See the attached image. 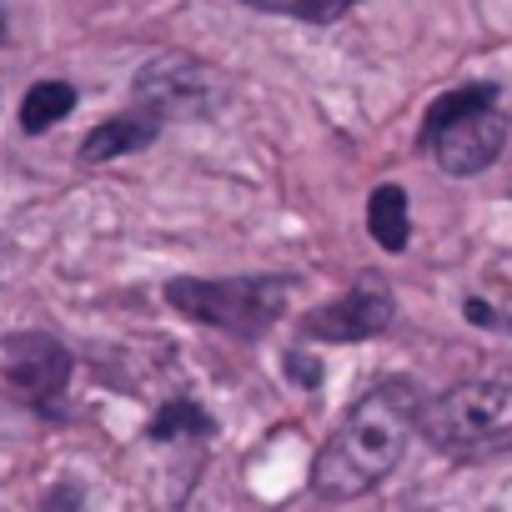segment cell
I'll use <instances>...</instances> for the list:
<instances>
[{"label": "cell", "instance_id": "4", "mask_svg": "<svg viewBox=\"0 0 512 512\" xmlns=\"http://www.w3.org/2000/svg\"><path fill=\"white\" fill-rule=\"evenodd\" d=\"M166 297L191 322L221 327L231 337H256L282 317V307L292 297V282L287 277H226V282L181 277V282L166 287Z\"/></svg>", "mask_w": 512, "mask_h": 512}, {"label": "cell", "instance_id": "9", "mask_svg": "<svg viewBox=\"0 0 512 512\" xmlns=\"http://www.w3.org/2000/svg\"><path fill=\"white\" fill-rule=\"evenodd\" d=\"M367 231L377 236L382 251H402L407 246L412 216H407V191L402 186H377L372 191V201H367Z\"/></svg>", "mask_w": 512, "mask_h": 512}, {"label": "cell", "instance_id": "8", "mask_svg": "<svg viewBox=\"0 0 512 512\" xmlns=\"http://www.w3.org/2000/svg\"><path fill=\"white\" fill-rule=\"evenodd\" d=\"M161 131V116L156 111H121L111 121H101L86 141H81V156L86 161H116V156H131V151H146Z\"/></svg>", "mask_w": 512, "mask_h": 512}, {"label": "cell", "instance_id": "3", "mask_svg": "<svg viewBox=\"0 0 512 512\" xmlns=\"http://www.w3.org/2000/svg\"><path fill=\"white\" fill-rule=\"evenodd\" d=\"M422 437L447 457H492L512 447V382H462L422 407Z\"/></svg>", "mask_w": 512, "mask_h": 512}, {"label": "cell", "instance_id": "7", "mask_svg": "<svg viewBox=\"0 0 512 512\" xmlns=\"http://www.w3.org/2000/svg\"><path fill=\"white\" fill-rule=\"evenodd\" d=\"M392 317H397V307L382 287H357V292L327 302L322 312H312L302 322V332L317 337V342H367V337L387 332Z\"/></svg>", "mask_w": 512, "mask_h": 512}, {"label": "cell", "instance_id": "6", "mask_svg": "<svg viewBox=\"0 0 512 512\" xmlns=\"http://www.w3.org/2000/svg\"><path fill=\"white\" fill-rule=\"evenodd\" d=\"M66 377H71V352L41 332H26V337H11L6 342V382L21 402H36L46 407L51 397L66 392Z\"/></svg>", "mask_w": 512, "mask_h": 512}, {"label": "cell", "instance_id": "1", "mask_svg": "<svg viewBox=\"0 0 512 512\" xmlns=\"http://www.w3.org/2000/svg\"><path fill=\"white\" fill-rule=\"evenodd\" d=\"M422 427V392L417 382H377L332 432V442L317 452L312 467V492L327 502H352L387 482L397 462L407 457L412 432Z\"/></svg>", "mask_w": 512, "mask_h": 512}, {"label": "cell", "instance_id": "12", "mask_svg": "<svg viewBox=\"0 0 512 512\" xmlns=\"http://www.w3.org/2000/svg\"><path fill=\"white\" fill-rule=\"evenodd\" d=\"M352 6H362V0H292V6H282V11L297 16V21H307V26H332V21H342Z\"/></svg>", "mask_w": 512, "mask_h": 512}, {"label": "cell", "instance_id": "5", "mask_svg": "<svg viewBox=\"0 0 512 512\" xmlns=\"http://www.w3.org/2000/svg\"><path fill=\"white\" fill-rule=\"evenodd\" d=\"M136 101L146 111H156L161 121L176 116V121H196V116H216L231 96L226 76L186 51H161L151 56L141 71H136Z\"/></svg>", "mask_w": 512, "mask_h": 512}, {"label": "cell", "instance_id": "2", "mask_svg": "<svg viewBox=\"0 0 512 512\" xmlns=\"http://www.w3.org/2000/svg\"><path fill=\"white\" fill-rule=\"evenodd\" d=\"M422 146L447 176H477L487 171L507 146V111H497L492 86H462L427 106Z\"/></svg>", "mask_w": 512, "mask_h": 512}, {"label": "cell", "instance_id": "11", "mask_svg": "<svg viewBox=\"0 0 512 512\" xmlns=\"http://www.w3.org/2000/svg\"><path fill=\"white\" fill-rule=\"evenodd\" d=\"M181 432H211V417L196 412L191 402H171V407L151 422V437H181Z\"/></svg>", "mask_w": 512, "mask_h": 512}, {"label": "cell", "instance_id": "10", "mask_svg": "<svg viewBox=\"0 0 512 512\" xmlns=\"http://www.w3.org/2000/svg\"><path fill=\"white\" fill-rule=\"evenodd\" d=\"M76 111V91L66 86V81H36L31 91H26V101H21V126L31 131V136H41V131H51L56 121H66Z\"/></svg>", "mask_w": 512, "mask_h": 512}]
</instances>
